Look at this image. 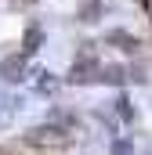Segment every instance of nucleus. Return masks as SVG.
I'll list each match as a JSON object with an SVG mask.
<instances>
[{"label":"nucleus","instance_id":"f257e3e1","mask_svg":"<svg viewBox=\"0 0 152 155\" xmlns=\"http://www.w3.org/2000/svg\"><path fill=\"white\" fill-rule=\"evenodd\" d=\"M29 144H65L69 141V134L65 130H58V126H36V130H29V137H26Z\"/></svg>","mask_w":152,"mask_h":155},{"label":"nucleus","instance_id":"423d86ee","mask_svg":"<svg viewBox=\"0 0 152 155\" xmlns=\"http://www.w3.org/2000/svg\"><path fill=\"white\" fill-rule=\"evenodd\" d=\"M98 79H105V83H123V69H105Z\"/></svg>","mask_w":152,"mask_h":155},{"label":"nucleus","instance_id":"20e7f679","mask_svg":"<svg viewBox=\"0 0 152 155\" xmlns=\"http://www.w3.org/2000/svg\"><path fill=\"white\" fill-rule=\"evenodd\" d=\"M109 155H134V141H130V137H116Z\"/></svg>","mask_w":152,"mask_h":155},{"label":"nucleus","instance_id":"f03ea898","mask_svg":"<svg viewBox=\"0 0 152 155\" xmlns=\"http://www.w3.org/2000/svg\"><path fill=\"white\" fill-rule=\"evenodd\" d=\"M0 76L7 79V83H22V79H26V54L4 58V61H0Z\"/></svg>","mask_w":152,"mask_h":155},{"label":"nucleus","instance_id":"0eeeda50","mask_svg":"<svg viewBox=\"0 0 152 155\" xmlns=\"http://www.w3.org/2000/svg\"><path fill=\"white\" fill-rule=\"evenodd\" d=\"M112 43H127V51H134V36H127V33H109Z\"/></svg>","mask_w":152,"mask_h":155},{"label":"nucleus","instance_id":"39448f33","mask_svg":"<svg viewBox=\"0 0 152 155\" xmlns=\"http://www.w3.org/2000/svg\"><path fill=\"white\" fill-rule=\"evenodd\" d=\"M116 112H119V119H134V108H130V101H127L123 94L116 97Z\"/></svg>","mask_w":152,"mask_h":155},{"label":"nucleus","instance_id":"7ed1b4c3","mask_svg":"<svg viewBox=\"0 0 152 155\" xmlns=\"http://www.w3.org/2000/svg\"><path fill=\"white\" fill-rule=\"evenodd\" d=\"M40 43H43V29H40V25H29L26 36H22V54L29 58L33 51H40Z\"/></svg>","mask_w":152,"mask_h":155}]
</instances>
